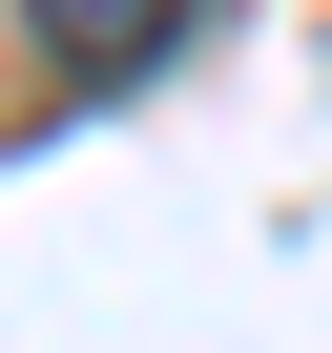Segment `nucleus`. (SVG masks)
I'll return each mask as SVG.
<instances>
[{
    "mask_svg": "<svg viewBox=\"0 0 332 353\" xmlns=\"http://www.w3.org/2000/svg\"><path fill=\"white\" fill-rule=\"evenodd\" d=\"M21 21H42V83H145L187 42V0H21Z\"/></svg>",
    "mask_w": 332,
    "mask_h": 353,
    "instance_id": "f257e3e1",
    "label": "nucleus"
}]
</instances>
